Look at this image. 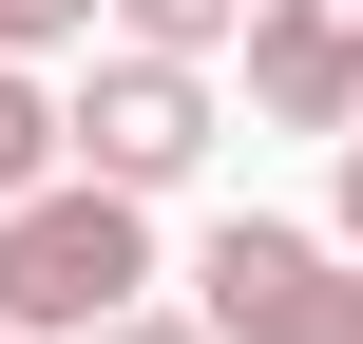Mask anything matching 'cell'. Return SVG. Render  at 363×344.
I'll return each mask as SVG.
<instances>
[{"instance_id": "cell-1", "label": "cell", "mask_w": 363, "mask_h": 344, "mask_svg": "<svg viewBox=\"0 0 363 344\" xmlns=\"http://www.w3.org/2000/svg\"><path fill=\"white\" fill-rule=\"evenodd\" d=\"M153 306V211L134 192H96V172H57V192H19L0 211V326L19 344H96Z\"/></svg>"}, {"instance_id": "cell-2", "label": "cell", "mask_w": 363, "mask_h": 344, "mask_svg": "<svg viewBox=\"0 0 363 344\" xmlns=\"http://www.w3.org/2000/svg\"><path fill=\"white\" fill-rule=\"evenodd\" d=\"M191 326H211V344H363V249L230 211V230L191 249Z\"/></svg>"}, {"instance_id": "cell-3", "label": "cell", "mask_w": 363, "mask_h": 344, "mask_svg": "<svg viewBox=\"0 0 363 344\" xmlns=\"http://www.w3.org/2000/svg\"><path fill=\"white\" fill-rule=\"evenodd\" d=\"M57 153H77L96 192H134V211H153V192L211 153V77H191V57H96V77L57 96Z\"/></svg>"}, {"instance_id": "cell-4", "label": "cell", "mask_w": 363, "mask_h": 344, "mask_svg": "<svg viewBox=\"0 0 363 344\" xmlns=\"http://www.w3.org/2000/svg\"><path fill=\"white\" fill-rule=\"evenodd\" d=\"M249 115L363 134V0H249Z\"/></svg>"}, {"instance_id": "cell-5", "label": "cell", "mask_w": 363, "mask_h": 344, "mask_svg": "<svg viewBox=\"0 0 363 344\" xmlns=\"http://www.w3.org/2000/svg\"><path fill=\"white\" fill-rule=\"evenodd\" d=\"M96 19H115V57H191V77L249 38V0H96Z\"/></svg>"}, {"instance_id": "cell-6", "label": "cell", "mask_w": 363, "mask_h": 344, "mask_svg": "<svg viewBox=\"0 0 363 344\" xmlns=\"http://www.w3.org/2000/svg\"><path fill=\"white\" fill-rule=\"evenodd\" d=\"M57 172H77V153H57V96L0 57V211H19V192H57Z\"/></svg>"}, {"instance_id": "cell-7", "label": "cell", "mask_w": 363, "mask_h": 344, "mask_svg": "<svg viewBox=\"0 0 363 344\" xmlns=\"http://www.w3.org/2000/svg\"><path fill=\"white\" fill-rule=\"evenodd\" d=\"M57 38H96V0H0V57H19V77H38Z\"/></svg>"}, {"instance_id": "cell-8", "label": "cell", "mask_w": 363, "mask_h": 344, "mask_svg": "<svg viewBox=\"0 0 363 344\" xmlns=\"http://www.w3.org/2000/svg\"><path fill=\"white\" fill-rule=\"evenodd\" d=\"M96 344H211V326H191V306H134V326H96Z\"/></svg>"}, {"instance_id": "cell-9", "label": "cell", "mask_w": 363, "mask_h": 344, "mask_svg": "<svg viewBox=\"0 0 363 344\" xmlns=\"http://www.w3.org/2000/svg\"><path fill=\"white\" fill-rule=\"evenodd\" d=\"M325 249H363V134H345V230H325Z\"/></svg>"}, {"instance_id": "cell-10", "label": "cell", "mask_w": 363, "mask_h": 344, "mask_svg": "<svg viewBox=\"0 0 363 344\" xmlns=\"http://www.w3.org/2000/svg\"><path fill=\"white\" fill-rule=\"evenodd\" d=\"M0 344H19V326H0Z\"/></svg>"}]
</instances>
